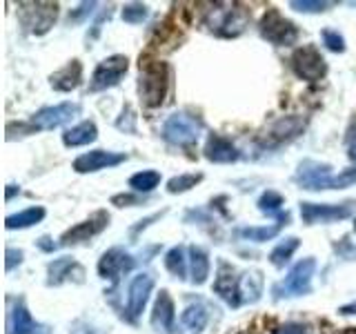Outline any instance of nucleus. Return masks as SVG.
<instances>
[{"label": "nucleus", "mask_w": 356, "mask_h": 334, "mask_svg": "<svg viewBox=\"0 0 356 334\" xmlns=\"http://www.w3.org/2000/svg\"><path fill=\"white\" fill-rule=\"evenodd\" d=\"M298 245H300V241H298L296 237H289V239H285V241L278 243L276 248L272 250V254H270L272 265H274V267H285V265L289 263V259L294 256V252L298 250Z\"/></svg>", "instance_id": "c756f323"}, {"label": "nucleus", "mask_w": 356, "mask_h": 334, "mask_svg": "<svg viewBox=\"0 0 356 334\" xmlns=\"http://www.w3.org/2000/svg\"><path fill=\"white\" fill-rule=\"evenodd\" d=\"M200 181H203V174H181V176H174L167 181V192L170 194H183L189 192L192 187H196Z\"/></svg>", "instance_id": "2f4dec72"}, {"label": "nucleus", "mask_w": 356, "mask_h": 334, "mask_svg": "<svg viewBox=\"0 0 356 334\" xmlns=\"http://www.w3.org/2000/svg\"><path fill=\"white\" fill-rule=\"evenodd\" d=\"M203 132V120L187 114V111H176L163 125V138L172 145H181V148H189L194 145Z\"/></svg>", "instance_id": "20e7f679"}, {"label": "nucleus", "mask_w": 356, "mask_h": 334, "mask_svg": "<svg viewBox=\"0 0 356 334\" xmlns=\"http://www.w3.org/2000/svg\"><path fill=\"white\" fill-rule=\"evenodd\" d=\"M147 14H149V9L143 3H127L122 7V20H125L127 25H140V22L147 18Z\"/></svg>", "instance_id": "72a5a7b5"}, {"label": "nucleus", "mask_w": 356, "mask_h": 334, "mask_svg": "<svg viewBox=\"0 0 356 334\" xmlns=\"http://www.w3.org/2000/svg\"><path fill=\"white\" fill-rule=\"evenodd\" d=\"M134 120H136V116H134V111L127 107V120H125V114H122V118L116 122V125H118V129H125V132H136V122H134Z\"/></svg>", "instance_id": "79ce46f5"}, {"label": "nucleus", "mask_w": 356, "mask_h": 334, "mask_svg": "<svg viewBox=\"0 0 356 334\" xmlns=\"http://www.w3.org/2000/svg\"><path fill=\"white\" fill-rule=\"evenodd\" d=\"M85 270L83 265H78L72 256H63L47 265V285H63L65 281L83 283Z\"/></svg>", "instance_id": "a211bd4d"}, {"label": "nucleus", "mask_w": 356, "mask_h": 334, "mask_svg": "<svg viewBox=\"0 0 356 334\" xmlns=\"http://www.w3.org/2000/svg\"><path fill=\"white\" fill-rule=\"evenodd\" d=\"M354 183H356V167H348V170H343L341 174H334L330 189H345Z\"/></svg>", "instance_id": "e433bc0d"}, {"label": "nucleus", "mask_w": 356, "mask_h": 334, "mask_svg": "<svg viewBox=\"0 0 356 334\" xmlns=\"http://www.w3.org/2000/svg\"><path fill=\"white\" fill-rule=\"evenodd\" d=\"M143 203H145V198L134 196V194H116V196H111V205H116V207H134V205H143Z\"/></svg>", "instance_id": "4c0bfd02"}, {"label": "nucleus", "mask_w": 356, "mask_h": 334, "mask_svg": "<svg viewBox=\"0 0 356 334\" xmlns=\"http://www.w3.org/2000/svg\"><path fill=\"white\" fill-rule=\"evenodd\" d=\"M209 254L207 250L198 248V245H192L189 248V278H192L194 285H203L209 276Z\"/></svg>", "instance_id": "b1692460"}, {"label": "nucleus", "mask_w": 356, "mask_h": 334, "mask_svg": "<svg viewBox=\"0 0 356 334\" xmlns=\"http://www.w3.org/2000/svg\"><path fill=\"white\" fill-rule=\"evenodd\" d=\"M125 161H127V154H122V152L94 150V152H87V154L78 156L72 167L78 174H92V172L107 170V167H116Z\"/></svg>", "instance_id": "ddd939ff"}, {"label": "nucleus", "mask_w": 356, "mask_h": 334, "mask_svg": "<svg viewBox=\"0 0 356 334\" xmlns=\"http://www.w3.org/2000/svg\"><path fill=\"white\" fill-rule=\"evenodd\" d=\"M129 70V58L122 54H114L109 58L100 61L89 81V92H105V89L114 87L122 81V76Z\"/></svg>", "instance_id": "1a4fd4ad"}, {"label": "nucleus", "mask_w": 356, "mask_h": 334, "mask_svg": "<svg viewBox=\"0 0 356 334\" xmlns=\"http://www.w3.org/2000/svg\"><path fill=\"white\" fill-rule=\"evenodd\" d=\"M334 3H325V0H292L289 7L300 14H321V11L330 9Z\"/></svg>", "instance_id": "f704fd0d"}, {"label": "nucleus", "mask_w": 356, "mask_h": 334, "mask_svg": "<svg viewBox=\"0 0 356 334\" xmlns=\"http://www.w3.org/2000/svg\"><path fill=\"white\" fill-rule=\"evenodd\" d=\"M238 281H241V276H236V270H234L227 261H218V270L214 278V294L220 296L232 308L241 305Z\"/></svg>", "instance_id": "4468645a"}, {"label": "nucleus", "mask_w": 356, "mask_h": 334, "mask_svg": "<svg viewBox=\"0 0 356 334\" xmlns=\"http://www.w3.org/2000/svg\"><path fill=\"white\" fill-rule=\"evenodd\" d=\"M36 332V321L27 310L25 301L18 299L7 317V334H33Z\"/></svg>", "instance_id": "4be33fe9"}, {"label": "nucleus", "mask_w": 356, "mask_h": 334, "mask_svg": "<svg viewBox=\"0 0 356 334\" xmlns=\"http://www.w3.org/2000/svg\"><path fill=\"white\" fill-rule=\"evenodd\" d=\"M76 116H81V105L78 103H58L51 107H42L36 114L29 118V127L36 132H44V129H56L65 125V122L74 120Z\"/></svg>", "instance_id": "9d476101"}, {"label": "nucleus", "mask_w": 356, "mask_h": 334, "mask_svg": "<svg viewBox=\"0 0 356 334\" xmlns=\"http://www.w3.org/2000/svg\"><path fill=\"white\" fill-rule=\"evenodd\" d=\"M259 29H261V36L267 42L276 45V47H289V45H294L298 40V27L274 7L265 11Z\"/></svg>", "instance_id": "39448f33"}, {"label": "nucleus", "mask_w": 356, "mask_h": 334, "mask_svg": "<svg viewBox=\"0 0 356 334\" xmlns=\"http://www.w3.org/2000/svg\"><path fill=\"white\" fill-rule=\"evenodd\" d=\"M252 14L250 9L243 5H229V3H218L211 5L205 14V25L211 33H216L220 38H236L250 25Z\"/></svg>", "instance_id": "f257e3e1"}, {"label": "nucleus", "mask_w": 356, "mask_h": 334, "mask_svg": "<svg viewBox=\"0 0 356 334\" xmlns=\"http://www.w3.org/2000/svg\"><path fill=\"white\" fill-rule=\"evenodd\" d=\"M49 241H51L49 237H42V239L38 241V248H40V250H44V252H51V250L56 248V245H54V243H49Z\"/></svg>", "instance_id": "c03bdc74"}, {"label": "nucleus", "mask_w": 356, "mask_h": 334, "mask_svg": "<svg viewBox=\"0 0 356 334\" xmlns=\"http://www.w3.org/2000/svg\"><path fill=\"white\" fill-rule=\"evenodd\" d=\"M292 70L300 81L316 83L327 74V63L314 45H303L292 54Z\"/></svg>", "instance_id": "6e6552de"}, {"label": "nucleus", "mask_w": 356, "mask_h": 334, "mask_svg": "<svg viewBox=\"0 0 356 334\" xmlns=\"http://www.w3.org/2000/svg\"><path fill=\"white\" fill-rule=\"evenodd\" d=\"M170 89V67L163 61L140 63L138 94L145 107H161Z\"/></svg>", "instance_id": "f03ea898"}, {"label": "nucleus", "mask_w": 356, "mask_h": 334, "mask_svg": "<svg viewBox=\"0 0 356 334\" xmlns=\"http://www.w3.org/2000/svg\"><path fill=\"white\" fill-rule=\"evenodd\" d=\"M316 272V259L307 256L300 259L296 265H292V270L287 272L285 281L276 283L272 287L274 299H292V296H305L312 292V278Z\"/></svg>", "instance_id": "7ed1b4c3"}, {"label": "nucleus", "mask_w": 356, "mask_h": 334, "mask_svg": "<svg viewBox=\"0 0 356 334\" xmlns=\"http://www.w3.org/2000/svg\"><path fill=\"white\" fill-rule=\"evenodd\" d=\"M16 192H20V187H16V185H7V194H5V198L7 200H11V198H14V194Z\"/></svg>", "instance_id": "49530a36"}, {"label": "nucleus", "mask_w": 356, "mask_h": 334, "mask_svg": "<svg viewBox=\"0 0 356 334\" xmlns=\"http://www.w3.org/2000/svg\"><path fill=\"white\" fill-rule=\"evenodd\" d=\"M256 205H259V209L267 216H281V214H276V212L285 205V198H283V194L274 192V189H267V192L261 194L259 203H256Z\"/></svg>", "instance_id": "473e14b6"}, {"label": "nucleus", "mask_w": 356, "mask_h": 334, "mask_svg": "<svg viewBox=\"0 0 356 334\" xmlns=\"http://www.w3.org/2000/svg\"><path fill=\"white\" fill-rule=\"evenodd\" d=\"M18 7L22 27L33 36L47 33L54 27L56 16H58V5L56 3H20Z\"/></svg>", "instance_id": "0eeeda50"}, {"label": "nucleus", "mask_w": 356, "mask_h": 334, "mask_svg": "<svg viewBox=\"0 0 356 334\" xmlns=\"http://www.w3.org/2000/svg\"><path fill=\"white\" fill-rule=\"evenodd\" d=\"M205 159L209 163L227 165V163H236L241 159V152L229 138L220 136V134H209V138L205 143Z\"/></svg>", "instance_id": "6ab92c4d"}, {"label": "nucleus", "mask_w": 356, "mask_h": 334, "mask_svg": "<svg viewBox=\"0 0 356 334\" xmlns=\"http://www.w3.org/2000/svg\"><path fill=\"white\" fill-rule=\"evenodd\" d=\"M303 129H305V120L300 116H283L276 122H272L270 129L263 134V145H267V148H276V145H283L287 141L296 138Z\"/></svg>", "instance_id": "f3484780"}, {"label": "nucleus", "mask_w": 356, "mask_h": 334, "mask_svg": "<svg viewBox=\"0 0 356 334\" xmlns=\"http://www.w3.org/2000/svg\"><path fill=\"white\" fill-rule=\"evenodd\" d=\"M350 159L356 161V145H352V150H350Z\"/></svg>", "instance_id": "de8ad7c7"}, {"label": "nucleus", "mask_w": 356, "mask_h": 334, "mask_svg": "<svg viewBox=\"0 0 356 334\" xmlns=\"http://www.w3.org/2000/svg\"><path fill=\"white\" fill-rule=\"evenodd\" d=\"M159 185H161V172H156V170H143L129 178V187L134 192H140V194H149Z\"/></svg>", "instance_id": "c85d7f7f"}, {"label": "nucleus", "mask_w": 356, "mask_h": 334, "mask_svg": "<svg viewBox=\"0 0 356 334\" xmlns=\"http://www.w3.org/2000/svg\"><path fill=\"white\" fill-rule=\"evenodd\" d=\"M274 334H307V326H303V323H285Z\"/></svg>", "instance_id": "a19ab883"}, {"label": "nucleus", "mask_w": 356, "mask_h": 334, "mask_svg": "<svg viewBox=\"0 0 356 334\" xmlns=\"http://www.w3.org/2000/svg\"><path fill=\"white\" fill-rule=\"evenodd\" d=\"M174 321H176V308L174 301L167 289H161L159 296H156V303L152 310V328L156 332L170 334L174 330Z\"/></svg>", "instance_id": "aec40b11"}, {"label": "nucleus", "mask_w": 356, "mask_h": 334, "mask_svg": "<svg viewBox=\"0 0 356 334\" xmlns=\"http://www.w3.org/2000/svg\"><path fill=\"white\" fill-rule=\"evenodd\" d=\"M70 334H98V330L92 328V326H89V323H85V321H76Z\"/></svg>", "instance_id": "37998d69"}, {"label": "nucleus", "mask_w": 356, "mask_h": 334, "mask_svg": "<svg viewBox=\"0 0 356 334\" xmlns=\"http://www.w3.org/2000/svg\"><path fill=\"white\" fill-rule=\"evenodd\" d=\"M134 265H136V261H134L131 254H127L122 248H111L100 256L98 274H100V278H107V281L116 283L118 278L125 272H129Z\"/></svg>", "instance_id": "2eb2a0df"}, {"label": "nucleus", "mask_w": 356, "mask_h": 334, "mask_svg": "<svg viewBox=\"0 0 356 334\" xmlns=\"http://www.w3.org/2000/svg\"><path fill=\"white\" fill-rule=\"evenodd\" d=\"M341 334H356V328H345Z\"/></svg>", "instance_id": "09e8293b"}, {"label": "nucleus", "mask_w": 356, "mask_h": 334, "mask_svg": "<svg viewBox=\"0 0 356 334\" xmlns=\"http://www.w3.org/2000/svg\"><path fill=\"white\" fill-rule=\"evenodd\" d=\"M181 323L192 332V334H200L209 323V310L203 303H189L183 315H181Z\"/></svg>", "instance_id": "bb28decb"}, {"label": "nucleus", "mask_w": 356, "mask_h": 334, "mask_svg": "<svg viewBox=\"0 0 356 334\" xmlns=\"http://www.w3.org/2000/svg\"><path fill=\"white\" fill-rule=\"evenodd\" d=\"M356 214V200L348 203H300V218L305 225H327V223L348 221Z\"/></svg>", "instance_id": "423d86ee"}, {"label": "nucleus", "mask_w": 356, "mask_h": 334, "mask_svg": "<svg viewBox=\"0 0 356 334\" xmlns=\"http://www.w3.org/2000/svg\"><path fill=\"white\" fill-rule=\"evenodd\" d=\"M241 334H252V332H241Z\"/></svg>", "instance_id": "8fccbe9b"}, {"label": "nucleus", "mask_w": 356, "mask_h": 334, "mask_svg": "<svg viewBox=\"0 0 356 334\" xmlns=\"http://www.w3.org/2000/svg\"><path fill=\"white\" fill-rule=\"evenodd\" d=\"M332 178H334L332 165L307 159L298 165V170L294 174V183L303 189H309V192H318V189H330Z\"/></svg>", "instance_id": "9b49d317"}, {"label": "nucleus", "mask_w": 356, "mask_h": 334, "mask_svg": "<svg viewBox=\"0 0 356 334\" xmlns=\"http://www.w3.org/2000/svg\"><path fill=\"white\" fill-rule=\"evenodd\" d=\"M5 256H7V261H5V270H7V272H11L16 265H20V263H22V256H25V254H22V250L7 248Z\"/></svg>", "instance_id": "ea45409f"}, {"label": "nucleus", "mask_w": 356, "mask_h": 334, "mask_svg": "<svg viewBox=\"0 0 356 334\" xmlns=\"http://www.w3.org/2000/svg\"><path fill=\"white\" fill-rule=\"evenodd\" d=\"M152 289H154V276L152 274L143 272V274H136L131 278L129 292H127V312H129L131 321H136L143 315V310L149 301Z\"/></svg>", "instance_id": "dca6fc26"}, {"label": "nucleus", "mask_w": 356, "mask_h": 334, "mask_svg": "<svg viewBox=\"0 0 356 334\" xmlns=\"http://www.w3.org/2000/svg\"><path fill=\"white\" fill-rule=\"evenodd\" d=\"M165 267L167 272H170L172 276L176 278H183L187 276V261H185V250L178 245V248H172L170 252L165 254Z\"/></svg>", "instance_id": "7c9ffc66"}, {"label": "nucleus", "mask_w": 356, "mask_h": 334, "mask_svg": "<svg viewBox=\"0 0 356 334\" xmlns=\"http://www.w3.org/2000/svg\"><path fill=\"white\" fill-rule=\"evenodd\" d=\"M107 225H109V214H107L105 209H98L87 221L76 223L72 230H67L63 237H60V245H63V248H70V245L85 243L89 239H94L96 234L103 232Z\"/></svg>", "instance_id": "f8f14e48"}, {"label": "nucleus", "mask_w": 356, "mask_h": 334, "mask_svg": "<svg viewBox=\"0 0 356 334\" xmlns=\"http://www.w3.org/2000/svg\"><path fill=\"white\" fill-rule=\"evenodd\" d=\"M287 221H281V223H276V225H270V228H238L236 230V237H241L245 241H252V243L272 241L274 237H278V234H281L283 225H287Z\"/></svg>", "instance_id": "cd10ccee"}, {"label": "nucleus", "mask_w": 356, "mask_h": 334, "mask_svg": "<svg viewBox=\"0 0 356 334\" xmlns=\"http://www.w3.org/2000/svg\"><path fill=\"white\" fill-rule=\"evenodd\" d=\"M339 312H341V315H345V317H348V315H356V301H354V303H350V305L339 308Z\"/></svg>", "instance_id": "a18cd8bd"}, {"label": "nucleus", "mask_w": 356, "mask_h": 334, "mask_svg": "<svg viewBox=\"0 0 356 334\" xmlns=\"http://www.w3.org/2000/svg\"><path fill=\"white\" fill-rule=\"evenodd\" d=\"M47 216V209L40 207V205H33L18 212V214H9L5 218V228L7 230H25V228H33Z\"/></svg>", "instance_id": "a878e982"}, {"label": "nucleus", "mask_w": 356, "mask_h": 334, "mask_svg": "<svg viewBox=\"0 0 356 334\" xmlns=\"http://www.w3.org/2000/svg\"><path fill=\"white\" fill-rule=\"evenodd\" d=\"M96 7H98L96 3H83L76 11H72V14H70V22H81L83 18L92 16V11H94Z\"/></svg>", "instance_id": "58836bf2"}, {"label": "nucleus", "mask_w": 356, "mask_h": 334, "mask_svg": "<svg viewBox=\"0 0 356 334\" xmlns=\"http://www.w3.org/2000/svg\"><path fill=\"white\" fill-rule=\"evenodd\" d=\"M98 138V127L94 120H83L78 125L65 129L63 134V143L67 148H83V145H89Z\"/></svg>", "instance_id": "5701e85b"}, {"label": "nucleus", "mask_w": 356, "mask_h": 334, "mask_svg": "<svg viewBox=\"0 0 356 334\" xmlns=\"http://www.w3.org/2000/svg\"><path fill=\"white\" fill-rule=\"evenodd\" d=\"M321 38H323V45H325L330 51H334V54H343L345 51V38L337 29H323Z\"/></svg>", "instance_id": "c9c22d12"}, {"label": "nucleus", "mask_w": 356, "mask_h": 334, "mask_svg": "<svg viewBox=\"0 0 356 334\" xmlns=\"http://www.w3.org/2000/svg\"><path fill=\"white\" fill-rule=\"evenodd\" d=\"M241 303H256L263 294V272L261 270H248L243 272L238 281Z\"/></svg>", "instance_id": "393cba45"}, {"label": "nucleus", "mask_w": 356, "mask_h": 334, "mask_svg": "<svg viewBox=\"0 0 356 334\" xmlns=\"http://www.w3.org/2000/svg\"><path fill=\"white\" fill-rule=\"evenodd\" d=\"M81 81H83V65L76 58L49 76V85L56 89V92H72V89L81 85Z\"/></svg>", "instance_id": "412c9836"}]
</instances>
